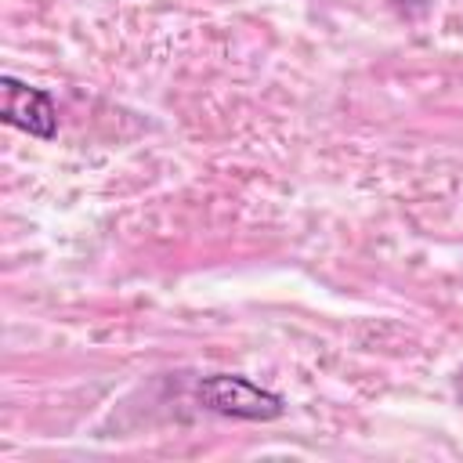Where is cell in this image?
Listing matches in <instances>:
<instances>
[{
	"label": "cell",
	"instance_id": "2",
	"mask_svg": "<svg viewBox=\"0 0 463 463\" xmlns=\"http://www.w3.org/2000/svg\"><path fill=\"white\" fill-rule=\"evenodd\" d=\"M0 87H4V109H0L4 123L7 127H18V130H25L33 137L51 141L54 130H58V112H54L51 94L40 90V87L22 83L14 76H4Z\"/></svg>",
	"mask_w": 463,
	"mask_h": 463
},
{
	"label": "cell",
	"instance_id": "1",
	"mask_svg": "<svg viewBox=\"0 0 463 463\" xmlns=\"http://www.w3.org/2000/svg\"><path fill=\"white\" fill-rule=\"evenodd\" d=\"M195 402L217 416H228V420H279L286 409L282 394L264 391L253 380L235 376V373L203 376L195 383Z\"/></svg>",
	"mask_w": 463,
	"mask_h": 463
},
{
	"label": "cell",
	"instance_id": "3",
	"mask_svg": "<svg viewBox=\"0 0 463 463\" xmlns=\"http://www.w3.org/2000/svg\"><path fill=\"white\" fill-rule=\"evenodd\" d=\"M452 394L463 402V365H459V369H456V376H452Z\"/></svg>",
	"mask_w": 463,
	"mask_h": 463
}]
</instances>
